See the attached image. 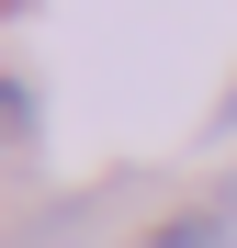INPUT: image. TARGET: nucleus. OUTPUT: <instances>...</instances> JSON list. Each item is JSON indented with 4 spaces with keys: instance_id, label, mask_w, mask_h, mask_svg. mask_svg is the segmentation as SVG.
I'll return each instance as SVG.
<instances>
[{
    "instance_id": "f257e3e1",
    "label": "nucleus",
    "mask_w": 237,
    "mask_h": 248,
    "mask_svg": "<svg viewBox=\"0 0 237 248\" xmlns=\"http://www.w3.org/2000/svg\"><path fill=\"white\" fill-rule=\"evenodd\" d=\"M147 248H237V226H226V215H170Z\"/></svg>"
},
{
    "instance_id": "f03ea898",
    "label": "nucleus",
    "mask_w": 237,
    "mask_h": 248,
    "mask_svg": "<svg viewBox=\"0 0 237 248\" xmlns=\"http://www.w3.org/2000/svg\"><path fill=\"white\" fill-rule=\"evenodd\" d=\"M34 124H46V113H34V91H23V79H0V158L34 147Z\"/></svg>"
},
{
    "instance_id": "7ed1b4c3",
    "label": "nucleus",
    "mask_w": 237,
    "mask_h": 248,
    "mask_svg": "<svg viewBox=\"0 0 237 248\" xmlns=\"http://www.w3.org/2000/svg\"><path fill=\"white\" fill-rule=\"evenodd\" d=\"M215 136H237V91H226V102H215Z\"/></svg>"
}]
</instances>
